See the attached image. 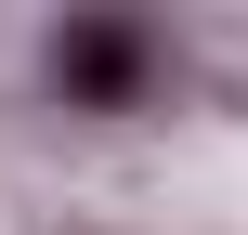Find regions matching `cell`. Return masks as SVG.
Masks as SVG:
<instances>
[{
  "mask_svg": "<svg viewBox=\"0 0 248 235\" xmlns=\"http://www.w3.org/2000/svg\"><path fill=\"white\" fill-rule=\"evenodd\" d=\"M39 65H52L65 105H144V78H157V26H131V13H78V26L39 39Z\"/></svg>",
  "mask_w": 248,
  "mask_h": 235,
  "instance_id": "1",
  "label": "cell"
}]
</instances>
